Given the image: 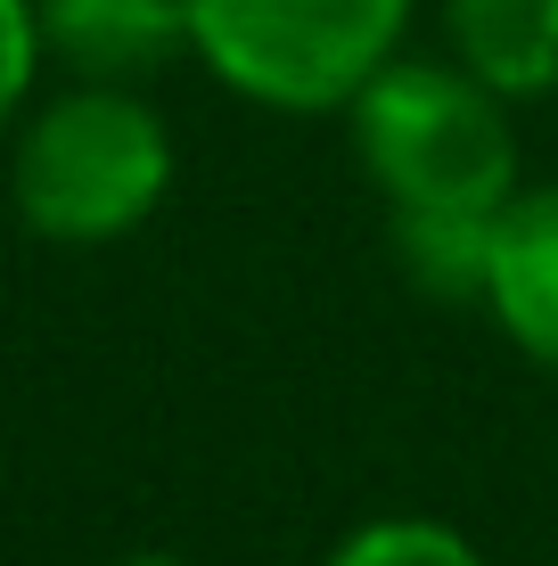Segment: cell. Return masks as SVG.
<instances>
[{
  "instance_id": "1",
  "label": "cell",
  "mask_w": 558,
  "mask_h": 566,
  "mask_svg": "<svg viewBox=\"0 0 558 566\" xmlns=\"http://www.w3.org/2000/svg\"><path fill=\"white\" fill-rule=\"evenodd\" d=\"M172 124L131 83H57L9 132V206L42 247L91 255L157 222L172 198Z\"/></svg>"
},
{
  "instance_id": "2",
  "label": "cell",
  "mask_w": 558,
  "mask_h": 566,
  "mask_svg": "<svg viewBox=\"0 0 558 566\" xmlns=\"http://www.w3.org/2000/svg\"><path fill=\"white\" fill-rule=\"evenodd\" d=\"M354 156L387 213H476L493 222L526 189L509 99L476 83L460 57H411L402 50L354 107Z\"/></svg>"
},
{
  "instance_id": "3",
  "label": "cell",
  "mask_w": 558,
  "mask_h": 566,
  "mask_svg": "<svg viewBox=\"0 0 558 566\" xmlns=\"http://www.w3.org/2000/svg\"><path fill=\"white\" fill-rule=\"evenodd\" d=\"M419 0H189V57L246 107L345 115L411 42Z\"/></svg>"
},
{
  "instance_id": "4",
  "label": "cell",
  "mask_w": 558,
  "mask_h": 566,
  "mask_svg": "<svg viewBox=\"0 0 558 566\" xmlns=\"http://www.w3.org/2000/svg\"><path fill=\"white\" fill-rule=\"evenodd\" d=\"M485 321L558 378V181H526L493 213L485 247Z\"/></svg>"
},
{
  "instance_id": "5",
  "label": "cell",
  "mask_w": 558,
  "mask_h": 566,
  "mask_svg": "<svg viewBox=\"0 0 558 566\" xmlns=\"http://www.w3.org/2000/svg\"><path fill=\"white\" fill-rule=\"evenodd\" d=\"M42 50L66 83H131L189 57V0H42Z\"/></svg>"
},
{
  "instance_id": "6",
  "label": "cell",
  "mask_w": 558,
  "mask_h": 566,
  "mask_svg": "<svg viewBox=\"0 0 558 566\" xmlns=\"http://www.w3.org/2000/svg\"><path fill=\"white\" fill-rule=\"evenodd\" d=\"M444 33L460 66L509 107L558 91V0H444Z\"/></svg>"
},
{
  "instance_id": "7",
  "label": "cell",
  "mask_w": 558,
  "mask_h": 566,
  "mask_svg": "<svg viewBox=\"0 0 558 566\" xmlns=\"http://www.w3.org/2000/svg\"><path fill=\"white\" fill-rule=\"evenodd\" d=\"M387 239H394L402 280L428 287L435 304H476L485 296L493 222H476V213H387Z\"/></svg>"
},
{
  "instance_id": "8",
  "label": "cell",
  "mask_w": 558,
  "mask_h": 566,
  "mask_svg": "<svg viewBox=\"0 0 558 566\" xmlns=\"http://www.w3.org/2000/svg\"><path fill=\"white\" fill-rule=\"evenodd\" d=\"M320 566H485V551L428 510H387V517H361L354 534H337Z\"/></svg>"
},
{
  "instance_id": "9",
  "label": "cell",
  "mask_w": 558,
  "mask_h": 566,
  "mask_svg": "<svg viewBox=\"0 0 558 566\" xmlns=\"http://www.w3.org/2000/svg\"><path fill=\"white\" fill-rule=\"evenodd\" d=\"M42 0H0V140L17 132V115L42 99Z\"/></svg>"
},
{
  "instance_id": "10",
  "label": "cell",
  "mask_w": 558,
  "mask_h": 566,
  "mask_svg": "<svg viewBox=\"0 0 558 566\" xmlns=\"http://www.w3.org/2000/svg\"><path fill=\"white\" fill-rule=\"evenodd\" d=\"M115 566H189V558H172V551H140V558H115Z\"/></svg>"
}]
</instances>
